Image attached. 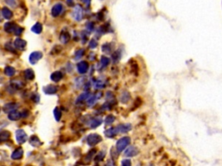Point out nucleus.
<instances>
[{"mask_svg": "<svg viewBox=\"0 0 222 166\" xmlns=\"http://www.w3.org/2000/svg\"><path fill=\"white\" fill-rule=\"evenodd\" d=\"M30 144L32 146L37 147V146H40L42 145V142L36 136H31L30 138Z\"/></svg>", "mask_w": 222, "mask_h": 166, "instance_id": "obj_19", "label": "nucleus"}, {"mask_svg": "<svg viewBox=\"0 0 222 166\" xmlns=\"http://www.w3.org/2000/svg\"><path fill=\"white\" fill-rule=\"evenodd\" d=\"M62 78V74L60 72V71H56V72H54V73L50 75V79H51L54 82H58Z\"/></svg>", "mask_w": 222, "mask_h": 166, "instance_id": "obj_17", "label": "nucleus"}, {"mask_svg": "<svg viewBox=\"0 0 222 166\" xmlns=\"http://www.w3.org/2000/svg\"><path fill=\"white\" fill-rule=\"evenodd\" d=\"M118 134V131L116 130V127H113V128H109L108 130L105 131V136L108 138H114L115 136H116Z\"/></svg>", "mask_w": 222, "mask_h": 166, "instance_id": "obj_16", "label": "nucleus"}, {"mask_svg": "<svg viewBox=\"0 0 222 166\" xmlns=\"http://www.w3.org/2000/svg\"><path fill=\"white\" fill-rule=\"evenodd\" d=\"M5 2H6L7 5H10V6L11 7L17 6V2H16V0H5Z\"/></svg>", "mask_w": 222, "mask_h": 166, "instance_id": "obj_33", "label": "nucleus"}, {"mask_svg": "<svg viewBox=\"0 0 222 166\" xmlns=\"http://www.w3.org/2000/svg\"><path fill=\"white\" fill-rule=\"evenodd\" d=\"M42 29H43V26H42L41 23H36L35 25H33V27L31 29V30L36 33V34H39V33H41Z\"/></svg>", "mask_w": 222, "mask_h": 166, "instance_id": "obj_23", "label": "nucleus"}, {"mask_svg": "<svg viewBox=\"0 0 222 166\" xmlns=\"http://www.w3.org/2000/svg\"><path fill=\"white\" fill-rule=\"evenodd\" d=\"M116 130H117L118 133H126L129 130H131V124H120L116 127Z\"/></svg>", "mask_w": 222, "mask_h": 166, "instance_id": "obj_13", "label": "nucleus"}, {"mask_svg": "<svg viewBox=\"0 0 222 166\" xmlns=\"http://www.w3.org/2000/svg\"><path fill=\"white\" fill-rule=\"evenodd\" d=\"M89 96V94H87V93H84V94H82L80 96L78 97V99H77V101H83L84 100H86L87 99V97Z\"/></svg>", "mask_w": 222, "mask_h": 166, "instance_id": "obj_32", "label": "nucleus"}, {"mask_svg": "<svg viewBox=\"0 0 222 166\" xmlns=\"http://www.w3.org/2000/svg\"><path fill=\"white\" fill-rule=\"evenodd\" d=\"M16 139H17V142L19 144V145H22L24 143H25L27 141L28 139V136L27 134L25 133V131L24 130H17L16 131Z\"/></svg>", "mask_w": 222, "mask_h": 166, "instance_id": "obj_3", "label": "nucleus"}, {"mask_svg": "<svg viewBox=\"0 0 222 166\" xmlns=\"http://www.w3.org/2000/svg\"><path fill=\"white\" fill-rule=\"evenodd\" d=\"M73 17L76 21H80L83 18V9L80 5H76L73 11Z\"/></svg>", "mask_w": 222, "mask_h": 166, "instance_id": "obj_6", "label": "nucleus"}, {"mask_svg": "<svg viewBox=\"0 0 222 166\" xmlns=\"http://www.w3.org/2000/svg\"><path fill=\"white\" fill-rule=\"evenodd\" d=\"M109 59L108 57H106V56H103V57L101 58V64H102V66H103V67H106V66H108V65H109Z\"/></svg>", "mask_w": 222, "mask_h": 166, "instance_id": "obj_29", "label": "nucleus"}, {"mask_svg": "<svg viewBox=\"0 0 222 166\" xmlns=\"http://www.w3.org/2000/svg\"><path fill=\"white\" fill-rule=\"evenodd\" d=\"M129 100V94L128 92H124L121 95V101L123 103H127Z\"/></svg>", "mask_w": 222, "mask_h": 166, "instance_id": "obj_27", "label": "nucleus"}, {"mask_svg": "<svg viewBox=\"0 0 222 166\" xmlns=\"http://www.w3.org/2000/svg\"><path fill=\"white\" fill-rule=\"evenodd\" d=\"M43 57V53L40 52V51H35V52H32L30 57H29V61L31 64H36V62H38L40 59Z\"/></svg>", "mask_w": 222, "mask_h": 166, "instance_id": "obj_4", "label": "nucleus"}, {"mask_svg": "<svg viewBox=\"0 0 222 166\" xmlns=\"http://www.w3.org/2000/svg\"><path fill=\"white\" fill-rule=\"evenodd\" d=\"M105 166H114V164H113L111 161H109V162H108V164H107Z\"/></svg>", "mask_w": 222, "mask_h": 166, "instance_id": "obj_38", "label": "nucleus"}, {"mask_svg": "<svg viewBox=\"0 0 222 166\" xmlns=\"http://www.w3.org/2000/svg\"><path fill=\"white\" fill-rule=\"evenodd\" d=\"M87 28H88V29H89V30L91 31V30L93 29V28H94V24H93L92 23H89L87 24Z\"/></svg>", "mask_w": 222, "mask_h": 166, "instance_id": "obj_37", "label": "nucleus"}, {"mask_svg": "<svg viewBox=\"0 0 222 166\" xmlns=\"http://www.w3.org/2000/svg\"><path fill=\"white\" fill-rule=\"evenodd\" d=\"M10 132L8 131H0V143H4L7 141L10 138Z\"/></svg>", "mask_w": 222, "mask_h": 166, "instance_id": "obj_18", "label": "nucleus"}, {"mask_svg": "<svg viewBox=\"0 0 222 166\" xmlns=\"http://www.w3.org/2000/svg\"><path fill=\"white\" fill-rule=\"evenodd\" d=\"M72 1H73V0H67V2H68L69 5H72Z\"/></svg>", "mask_w": 222, "mask_h": 166, "instance_id": "obj_39", "label": "nucleus"}, {"mask_svg": "<svg viewBox=\"0 0 222 166\" xmlns=\"http://www.w3.org/2000/svg\"><path fill=\"white\" fill-rule=\"evenodd\" d=\"M130 144V138L128 137L120 138L116 143V150L118 152H122L128 145Z\"/></svg>", "mask_w": 222, "mask_h": 166, "instance_id": "obj_1", "label": "nucleus"}, {"mask_svg": "<svg viewBox=\"0 0 222 166\" xmlns=\"http://www.w3.org/2000/svg\"><path fill=\"white\" fill-rule=\"evenodd\" d=\"M15 69H14V68H12V67H6L5 68V74L7 76H10V77H11V76H13L14 75H15Z\"/></svg>", "mask_w": 222, "mask_h": 166, "instance_id": "obj_25", "label": "nucleus"}, {"mask_svg": "<svg viewBox=\"0 0 222 166\" xmlns=\"http://www.w3.org/2000/svg\"><path fill=\"white\" fill-rule=\"evenodd\" d=\"M139 153V150L137 147L135 146H129L126 151H125V156L131 158V157H135Z\"/></svg>", "mask_w": 222, "mask_h": 166, "instance_id": "obj_5", "label": "nucleus"}, {"mask_svg": "<svg viewBox=\"0 0 222 166\" xmlns=\"http://www.w3.org/2000/svg\"><path fill=\"white\" fill-rule=\"evenodd\" d=\"M1 13H2V16H3L5 19H8V20L11 19V18L12 17V16H13L12 11H11L9 8H7V7H4V8L2 9Z\"/></svg>", "mask_w": 222, "mask_h": 166, "instance_id": "obj_15", "label": "nucleus"}, {"mask_svg": "<svg viewBox=\"0 0 222 166\" xmlns=\"http://www.w3.org/2000/svg\"><path fill=\"white\" fill-rule=\"evenodd\" d=\"M62 11V5L61 4H56L55 5L53 6L52 10H51V14L53 17H57L59 16Z\"/></svg>", "mask_w": 222, "mask_h": 166, "instance_id": "obj_10", "label": "nucleus"}, {"mask_svg": "<svg viewBox=\"0 0 222 166\" xmlns=\"http://www.w3.org/2000/svg\"><path fill=\"white\" fill-rule=\"evenodd\" d=\"M105 155H106V153H105V152H100L97 155V157H96V158H95V160L97 161V162H99V161H102L103 159L104 158V157H105Z\"/></svg>", "mask_w": 222, "mask_h": 166, "instance_id": "obj_28", "label": "nucleus"}, {"mask_svg": "<svg viewBox=\"0 0 222 166\" xmlns=\"http://www.w3.org/2000/svg\"><path fill=\"white\" fill-rule=\"evenodd\" d=\"M101 124H102V118H94V119L91 121V123H90V127H91V128H96L97 126H99Z\"/></svg>", "mask_w": 222, "mask_h": 166, "instance_id": "obj_24", "label": "nucleus"}, {"mask_svg": "<svg viewBox=\"0 0 222 166\" xmlns=\"http://www.w3.org/2000/svg\"><path fill=\"white\" fill-rule=\"evenodd\" d=\"M57 89H58V88L54 86V85H48V86L43 88V92L47 94H54L57 92Z\"/></svg>", "mask_w": 222, "mask_h": 166, "instance_id": "obj_11", "label": "nucleus"}, {"mask_svg": "<svg viewBox=\"0 0 222 166\" xmlns=\"http://www.w3.org/2000/svg\"><path fill=\"white\" fill-rule=\"evenodd\" d=\"M8 118H9V119L14 120V121L18 120L19 118H22V116H21V112H18V111L17 110L12 111L10 113H8Z\"/></svg>", "mask_w": 222, "mask_h": 166, "instance_id": "obj_12", "label": "nucleus"}, {"mask_svg": "<svg viewBox=\"0 0 222 166\" xmlns=\"http://www.w3.org/2000/svg\"><path fill=\"white\" fill-rule=\"evenodd\" d=\"M14 46L17 49H24L26 46V42L21 38H17L14 41Z\"/></svg>", "mask_w": 222, "mask_h": 166, "instance_id": "obj_14", "label": "nucleus"}, {"mask_svg": "<svg viewBox=\"0 0 222 166\" xmlns=\"http://www.w3.org/2000/svg\"><path fill=\"white\" fill-rule=\"evenodd\" d=\"M83 54H84V50H83V49H79V50H77L76 52V56H75V58H76V59H79V58H81V57L83 56Z\"/></svg>", "mask_w": 222, "mask_h": 166, "instance_id": "obj_31", "label": "nucleus"}, {"mask_svg": "<svg viewBox=\"0 0 222 166\" xmlns=\"http://www.w3.org/2000/svg\"><path fill=\"white\" fill-rule=\"evenodd\" d=\"M24 76H25V78L28 79V80H33L35 78L34 71L30 69H26V70L24 71Z\"/></svg>", "mask_w": 222, "mask_h": 166, "instance_id": "obj_22", "label": "nucleus"}, {"mask_svg": "<svg viewBox=\"0 0 222 166\" xmlns=\"http://www.w3.org/2000/svg\"><path fill=\"white\" fill-rule=\"evenodd\" d=\"M97 46V42L95 40H92V41L90 42V47L91 48H95Z\"/></svg>", "mask_w": 222, "mask_h": 166, "instance_id": "obj_36", "label": "nucleus"}, {"mask_svg": "<svg viewBox=\"0 0 222 166\" xmlns=\"http://www.w3.org/2000/svg\"><path fill=\"white\" fill-rule=\"evenodd\" d=\"M16 24L13 23H10L8 22L5 24V30L8 32V33H11V32H14L15 29H16Z\"/></svg>", "mask_w": 222, "mask_h": 166, "instance_id": "obj_20", "label": "nucleus"}, {"mask_svg": "<svg viewBox=\"0 0 222 166\" xmlns=\"http://www.w3.org/2000/svg\"><path fill=\"white\" fill-rule=\"evenodd\" d=\"M101 141H102V137L98 134H96V133L90 134L87 137V143L90 146H94V145H97Z\"/></svg>", "mask_w": 222, "mask_h": 166, "instance_id": "obj_2", "label": "nucleus"}, {"mask_svg": "<svg viewBox=\"0 0 222 166\" xmlns=\"http://www.w3.org/2000/svg\"><path fill=\"white\" fill-rule=\"evenodd\" d=\"M23 32V29L20 27H18V26H17L16 29H15V30H14V33L16 35H19Z\"/></svg>", "mask_w": 222, "mask_h": 166, "instance_id": "obj_35", "label": "nucleus"}, {"mask_svg": "<svg viewBox=\"0 0 222 166\" xmlns=\"http://www.w3.org/2000/svg\"><path fill=\"white\" fill-rule=\"evenodd\" d=\"M54 116H55V118L56 121H59L61 117H62V112H61V110L58 107H56L55 109H54Z\"/></svg>", "mask_w": 222, "mask_h": 166, "instance_id": "obj_26", "label": "nucleus"}, {"mask_svg": "<svg viewBox=\"0 0 222 166\" xmlns=\"http://www.w3.org/2000/svg\"><path fill=\"white\" fill-rule=\"evenodd\" d=\"M69 38H70V35L67 32V31H62L60 35V41L62 42V43H67L69 41Z\"/></svg>", "mask_w": 222, "mask_h": 166, "instance_id": "obj_21", "label": "nucleus"}, {"mask_svg": "<svg viewBox=\"0 0 222 166\" xmlns=\"http://www.w3.org/2000/svg\"><path fill=\"white\" fill-rule=\"evenodd\" d=\"M122 166H132L131 161L129 159H124V160H122Z\"/></svg>", "mask_w": 222, "mask_h": 166, "instance_id": "obj_34", "label": "nucleus"}, {"mask_svg": "<svg viewBox=\"0 0 222 166\" xmlns=\"http://www.w3.org/2000/svg\"><path fill=\"white\" fill-rule=\"evenodd\" d=\"M17 107H18V105L17 103H7L4 106L3 111L6 113H10L12 111L17 110Z\"/></svg>", "mask_w": 222, "mask_h": 166, "instance_id": "obj_7", "label": "nucleus"}, {"mask_svg": "<svg viewBox=\"0 0 222 166\" xmlns=\"http://www.w3.org/2000/svg\"><path fill=\"white\" fill-rule=\"evenodd\" d=\"M23 155H24L23 149L21 147H18L16 150H14V152H12V154H11V158L13 159V160H18V159L22 158Z\"/></svg>", "mask_w": 222, "mask_h": 166, "instance_id": "obj_9", "label": "nucleus"}, {"mask_svg": "<svg viewBox=\"0 0 222 166\" xmlns=\"http://www.w3.org/2000/svg\"><path fill=\"white\" fill-rule=\"evenodd\" d=\"M114 121H115V117H114L113 115H109V116H107L106 119H105V123H106V124H111Z\"/></svg>", "mask_w": 222, "mask_h": 166, "instance_id": "obj_30", "label": "nucleus"}, {"mask_svg": "<svg viewBox=\"0 0 222 166\" xmlns=\"http://www.w3.org/2000/svg\"><path fill=\"white\" fill-rule=\"evenodd\" d=\"M89 69V64L86 62H80L77 64V71L80 74H85Z\"/></svg>", "mask_w": 222, "mask_h": 166, "instance_id": "obj_8", "label": "nucleus"}]
</instances>
